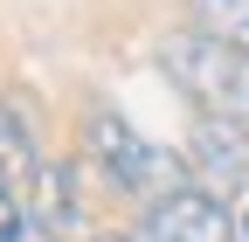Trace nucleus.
<instances>
[{"instance_id": "9d476101", "label": "nucleus", "mask_w": 249, "mask_h": 242, "mask_svg": "<svg viewBox=\"0 0 249 242\" xmlns=\"http://www.w3.org/2000/svg\"><path fill=\"white\" fill-rule=\"evenodd\" d=\"M235 235H242V242H249V207H235Z\"/></svg>"}, {"instance_id": "423d86ee", "label": "nucleus", "mask_w": 249, "mask_h": 242, "mask_svg": "<svg viewBox=\"0 0 249 242\" xmlns=\"http://www.w3.org/2000/svg\"><path fill=\"white\" fill-rule=\"evenodd\" d=\"M35 166L42 159H35V138H28V118L0 104V187H14V180L35 173Z\"/></svg>"}, {"instance_id": "7ed1b4c3", "label": "nucleus", "mask_w": 249, "mask_h": 242, "mask_svg": "<svg viewBox=\"0 0 249 242\" xmlns=\"http://www.w3.org/2000/svg\"><path fill=\"white\" fill-rule=\"evenodd\" d=\"M187 173H194V187L229 201V194H249V132L235 118H214L201 111L194 132H187Z\"/></svg>"}, {"instance_id": "39448f33", "label": "nucleus", "mask_w": 249, "mask_h": 242, "mask_svg": "<svg viewBox=\"0 0 249 242\" xmlns=\"http://www.w3.org/2000/svg\"><path fill=\"white\" fill-rule=\"evenodd\" d=\"M28 180H35V194H28V215L49 222V228H70V215H76V180H70V166L42 159Z\"/></svg>"}, {"instance_id": "0eeeda50", "label": "nucleus", "mask_w": 249, "mask_h": 242, "mask_svg": "<svg viewBox=\"0 0 249 242\" xmlns=\"http://www.w3.org/2000/svg\"><path fill=\"white\" fill-rule=\"evenodd\" d=\"M194 28H208V35L249 49V0H194Z\"/></svg>"}, {"instance_id": "f03ea898", "label": "nucleus", "mask_w": 249, "mask_h": 242, "mask_svg": "<svg viewBox=\"0 0 249 242\" xmlns=\"http://www.w3.org/2000/svg\"><path fill=\"white\" fill-rule=\"evenodd\" d=\"M90 153H97V166L124 194H139V201H166V194L187 187V159H173L166 145L139 138L118 111H90Z\"/></svg>"}, {"instance_id": "20e7f679", "label": "nucleus", "mask_w": 249, "mask_h": 242, "mask_svg": "<svg viewBox=\"0 0 249 242\" xmlns=\"http://www.w3.org/2000/svg\"><path fill=\"white\" fill-rule=\"evenodd\" d=\"M139 242H242V235H235V222L222 215V201H214V194L180 187V194H166V201H152Z\"/></svg>"}, {"instance_id": "1a4fd4ad", "label": "nucleus", "mask_w": 249, "mask_h": 242, "mask_svg": "<svg viewBox=\"0 0 249 242\" xmlns=\"http://www.w3.org/2000/svg\"><path fill=\"white\" fill-rule=\"evenodd\" d=\"M14 242H55V228H49V222H35V215H28V222L14 228Z\"/></svg>"}, {"instance_id": "6e6552de", "label": "nucleus", "mask_w": 249, "mask_h": 242, "mask_svg": "<svg viewBox=\"0 0 249 242\" xmlns=\"http://www.w3.org/2000/svg\"><path fill=\"white\" fill-rule=\"evenodd\" d=\"M21 222H28V201H14V187H0V242H14Z\"/></svg>"}, {"instance_id": "f257e3e1", "label": "nucleus", "mask_w": 249, "mask_h": 242, "mask_svg": "<svg viewBox=\"0 0 249 242\" xmlns=\"http://www.w3.org/2000/svg\"><path fill=\"white\" fill-rule=\"evenodd\" d=\"M160 63H166V76H173L201 111H214V118H249V49L208 35V28H180V35H166Z\"/></svg>"}]
</instances>
